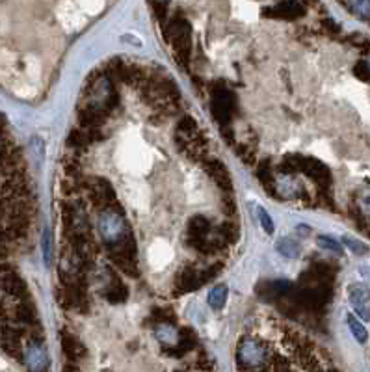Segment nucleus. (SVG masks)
<instances>
[{
  "instance_id": "obj_11",
  "label": "nucleus",
  "mask_w": 370,
  "mask_h": 372,
  "mask_svg": "<svg viewBox=\"0 0 370 372\" xmlns=\"http://www.w3.org/2000/svg\"><path fill=\"white\" fill-rule=\"evenodd\" d=\"M294 285L288 281H264L257 287V294L266 301H278L285 294L292 291Z\"/></svg>"
},
{
  "instance_id": "obj_4",
  "label": "nucleus",
  "mask_w": 370,
  "mask_h": 372,
  "mask_svg": "<svg viewBox=\"0 0 370 372\" xmlns=\"http://www.w3.org/2000/svg\"><path fill=\"white\" fill-rule=\"evenodd\" d=\"M211 108L214 119L221 127H227L233 121V114H235V95L223 84H214Z\"/></svg>"
},
{
  "instance_id": "obj_6",
  "label": "nucleus",
  "mask_w": 370,
  "mask_h": 372,
  "mask_svg": "<svg viewBox=\"0 0 370 372\" xmlns=\"http://www.w3.org/2000/svg\"><path fill=\"white\" fill-rule=\"evenodd\" d=\"M22 361L30 370H47L49 367V356L37 337H28L22 348Z\"/></svg>"
},
{
  "instance_id": "obj_19",
  "label": "nucleus",
  "mask_w": 370,
  "mask_h": 372,
  "mask_svg": "<svg viewBox=\"0 0 370 372\" xmlns=\"http://www.w3.org/2000/svg\"><path fill=\"white\" fill-rule=\"evenodd\" d=\"M348 327H350V332H352V335H354L361 344H365L366 339H368V333H366L365 326H363V324H361L354 315L348 316Z\"/></svg>"
},
{
  "instance_id": "obj_5",
  "label": "nucleus",
  "mask_w": 370,
  "mask_h": 372,
  "mask_svg": "<svg viewBox=\"0 0 370 372\" xmlns=\"http://www.w3.org/2000/svg\"><path fill=\"white\" fill-rule=\"evenodd\" d=\"M221 265H214L206 270H196V268H184L175 279V294H184L199 289L203 283L214 279V275L220 272Z\"/></svg>"
},
{
  "instance_id": "obj_15",
  "label": "nucleus",
  "mask_w": 370,
  "mask_h": 372,
  "mask_svg": "<svg viewBox=\"0 0 370 372\" xmlns=\"http://www.w3.org/2000/svg\"><path fill=\"white\" fill-rule=\"evenodd\" d=\"M257 175H259V181L261 184L264 186L268 194L272 195V198H278V188H275V175H273V169L270 166V162H262L257 169Z\"/></svg>"
},
{
  "instance_id": "obj_9",
  "label": "nucleus",
  "mask_w": 370,
  "mask_h": 372,
  "mask_svg": "<svg viewBox=\"0 0 370 372\" xmlns=\"http://www.w3.org/2000/svg\"><path fill=\"white\" fill-rule=\"evenodd\" d=\"M348 296H350V301H352L354 309L357 311V315H361L365 320H370V309L366 307L370 301L368 287L363 285V283H354V285H350Z\"/></svg>"
},
{
  "instance_id": "obj_21",
  "label": "nucleus",
  "mask_w": 370,
  "mask_h": 372,
  "mask_svg": "<svg viewBox=\"0 0 370 372\" xmlns=\"http://www.w3.org/2000/svg\"><path fill=\"white\" fill-rule=\"evenodd\" d=\"M342 242H344V244L348 246L350 250L354 251L355 255H366L368 253V246L363 244L361 240H355V238H352V236H344Z\"/></svg>"
},
{
  "instance_id": "obj_3",
  "label": "nucleus",
  "mask_w": 370,
  "mask_h": 372,
  "mask_svg": "<svg viewBox=\"0 0 370 372\" xmlns=\"http://www.w3.org/2000/svg\"><path fill=\"white\" fill-rule=\"evenodd\" d=\"M164 36L171 45L175 58L180 65H186L190 58V25L182 15H177L170 20V25L164 28Z\"/></svg>"
},
{
  "instance_id": "obj_10",
  "label": "nucleus",
  "mask_w": 370,
  "mask_h": 372,
  "mask_svg": "<svg viewBox=\"0 0 370 372\" xmlns=\"http://www.w3.org/2000/svg\"><path fill=\"white\" fill-rule=\"evenodd\" d=\"M203 164H205L206 173L211 175L214 179V183L218 184V188L223 194H233V181L225 166L221 162H218V160H206V158L203 160Z\"/></svg>"
},
{
  "instance_id": "obj_7",
  "label": "nucleus",
  "mask_w": 370,
  "mask_h": 372,
  "mask_svg": "<svg viewBox=\"0 0 370 372\" xmlns=\"http://www.w3.org/2000/svg\"><path fill=\"white\" fill-rule=\"evenodd\" d=\"M84 186H86L87 198L91 199V203L99 209L113 205V201H115V192H113L112 184L104 179H89Z\"/></svg>"
},
{
  "instance_id": "obj_2",
  "label": "nucleus",
  "mask_w": 370,
  "mask_h": 372,
  "mask_svg": "<svg viewBox=\"0 0 370 372\" xmlns=\"http://www.w3.org/2000/svg\"><path fill=\"white\" fill-rule=\"evenodd\" d=\"M270 350L264 342L253 337H244L238 342L237 348V363L238 368L242 370H262V368H270Z\"/></svg>"
},
{
  "instance_id": "obj_13",
  "label": "nucleus",
  "mask_w": 370,
  "mask_h": 372,
  "mask_svg": "<svg viewBox=\"0 0 370 372\" xmlns=\"http://www.w3.org/2000/svg\"><path fill=\"white\" fill-rule=\"evenodd\" d=\"M62 348L69 361H78L80 357L86 356V348L82 346V342L78 341L73 333H67V332L62 333Z\"/></svg>"
},
{
  "instance_id": "obj_20",
  "label": "nucleus",
  "mask_w": 370,
  "mask_h": 372,
  "mask_svg": "<svg viewBox=\"0 0 370 372\" xmlns=\"http://www.w3.org/2000/svg\"><path fill=\"white\" fill-rule=\"evenodd\" d=\"M348 6L357 17L370 20V0H348Z\"/></svg>"
},
{
  "instance_id": "obj_14",
  "label": "nucleus",
  "mask_w": 370,
  "mask_h": 372,
  "mask_svg": "<svg viewBox=\"0 0 370 372\" xmlns=\"http://www.w3.org/2000/svg\"><path fill=\"white\" fill-rule=\"evenodd\" d=\"M197 344V337H196V333L192 332V330H180V337H179V342L175 344V346H171V348H168L166 352L170 354V356H177V357H180V356H184V354H188L192 350V348L196 346Z\"/></svg>"
},
{
  "instance_id": "obj_18",
  "label": "nucleus",
  "mask_w": 370,
  "mask_h": 372,
  "mask_svg": "<svg viewBox=\"0 0 370 372\" xmlns=\"http://www.w3.org/2000/svg\"><path fill=\"white\" fill-rule=\"evenodd\" d=\"M225 301H227V287L225 285H218L209 292V305H211L214 311H220L221 307L225 305Z\"/></svg>"
},
{
  "instance_id": "obj_23",
  "label": "nucleus",
  "mask_w": 370,
  "mask_h": 372,
  "mask_svg": "<svg viewBox=\"0 0 370 372\" xmlns=\"http://www.w3.org/2000/svg\"><path fill=\"white\" fill-rule=\"evenodd\" d=\"M259 220H261L264 231H266L268 235H272L273 233V222H272V218H270V214H268L264 209H259Z\"/></svg>"
},
{
  "instance_id": "obj_1",
  "label": "nucleus",
  "mask_w": 370,
  "mask_h": 372,
  "mask_svg": "<svg viewBox=\"0 0 370 372\" xmlns=\"http://www.w3.org/2000/svg\"><path fill=\"white\" fill-rule=\"evenodd\" d=\"M97 225L99 236H101V240H103V244L106 248H113V246L121 244L123 240H127L132 235L123 210L119 207H113V205H108V207L101 209Z\"/></svg>"
},
{
  "instance_id": "obj_16",
  "label": "nucleus",
  "mask_w": 370,
  "mask_h": 372,
  "mask_svg": "<svg viewBox=\"0 0 370 372\" xmlns=\"http://www.w3.org/2000/svg\"><path fill=\"white\" fill-rule=\"evenodd\" d=\"M104 296H106V300H108L110 303H121V301H125L129 298V289H127L119 279L113 277L112 283L104 289Z\"/></svg>"
},
{
  "instance_id": "obj_24",
  "label": "nucleus",
  "mask_w": 370,
  "mask_h": 372,
  "mask_svg": "<svg viewBox=\"0 0 370 372\" xmlns=\"http://www.w3.org/2000/svg\"><path fill=\"white\" fill-rule=\"evenodd\" d=\"M154 6V10H156V17L160 20H164L166 17V6H168V0H151Z\"/></svg>"
},
{
  "instance_id": "obj_22",
  "label": "nucleus",
  "mask_w": 370,
  "mask_h": 372,
  "mask_svg": "<svg viewBox=\"0 0 370 372\" xmlns=\"http://www.w3.org/2000/svg\"><path fill=\"white\" fill-rule=\"evenodd\" d=\"M318 246L322 250L333 251V253H342V246L335 238H331V236H318Z\"/></svg>"
},
{
  "instance_id": "obj_12",
  "label": "nucleus",
  "mask_w": 370,
  "mask_h": 372,
  "mask_svg": "<svg viewBox=\"0 0 370 372\" xmlns=\"http://www.w3.org/2000/svg\"><path fill=\"white\" fill-rule=\"evenodd\" d=\"M154 335H156V339H158L160 344L168 350V348L175 346V344L179 342L180 330L173 327L171 322H158V324L154 326Z\"/></svg>"
},
{
  "instance_id": "obj_8",
  "label": "nucleus",
  "mask_w": 370,
  "mask_h": 372,
  "mask_svg": "<svg viewBox=\"0 0 370 372\" xmlns=\"http://www.w3.org/2000/svg\"><path fill=\"white\" fill-rule=\"evenodd\" d=\"M262 15L270 17V19H285V20H294L305 15V8L298 0H283L275 6L264 8Z\"/></svg>"
},
{
  "instance_id": "obj_17",
  "label": "nucleus",
  "mask_w": 370,
  "mask_h": 372,
  "mask_svg": "<svg viewBox=\"0 0 370 372\" xmlns=\"http://www.w3.org/2000/svg\"><path fill=\"white\" fill-rule=\"evenodd\" d=\"M275 250L283 255V257H287V259H296L299 255V251H302L299 250V244L292 238H281L275 244Z\"/></svg>"
}]
</instances>
